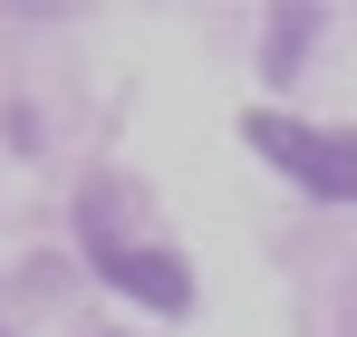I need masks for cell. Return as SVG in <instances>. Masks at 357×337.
<instances>
[{
	"label": "cell",
	"instance_id": "obj_4",
	"mask_svg": "<svg viewBox=\"0 0 357 337\" xmlns=\"http://www.w3.org/2000/svg\"><path fill=\"white\" fill-rule=\"evenodd\" d=\"M0 337H10V328H0Z\"/></svg>",
	"mask_w": 357,
	"mask_h": 337
},
{
	"label": "cell",
	"instance_id": "obj_1",
	"mask_svg": "<svg viewBox=\"0 0 357 337\" xmlns=\"http://www.w3.org/2000/svg\"><path fill=\"white\" fill-rule=\"evenodd\" d=\"M241 145L280 173L290 193H309V203H357V125H309V116L251 107L241 116Z\"/></svg>",
	"mask_w": 357,
	"mask_h": 337
},
{
	"label": "cell",
	"instance_id": "obj_2",
	"mask_svg": "<svg viewBox=\"0 0 357 337\" xmlns=\"http://www.w3.org/2000/svg\"><path fill=\"white\" fill-rule=\"evenodd\" d=\"M97 280L116 289L126 308H145V318H193V270H183V251H165V241H126V251H107Z\"/></svg>",
	"mask_w": 357,
	"mask_h": 337
},
{
	"label": "cell",
	"instance_id": "obj_3",
	"mask_svg": "<svg viewBox=\"0 0 357 337\" xmlns=\"http://www.w3.org/2000/svg\"><path fill=\"white\" fill-rule=\"evenodd\" d=\"M319 29H328V10H309V0L271 10V19H261V77H271V87H290L299 68H309V49H319Z\"/></svg>",
	"mask_w": 357,
	"mask_h": 337
}]
</instances>
